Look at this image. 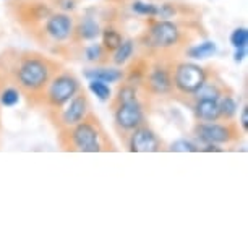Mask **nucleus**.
I'll return each mask as SVG.
<instances>
[{"label":"nucleus","instance_id":"1","mask_svg":"<svg viewBox=\"0 0 248 248\" xmlns=\"http://www.w3.org/2000/svg\"><path fill=\"white\" fill-rule=\"evenodd\" d=\"M16 79L23 90L30 93L41 91L50 81V65L46 59L26 57L18 65Z\"/></svg>","mask_w":248,"mask_h":248},{"label":"nucleus","instance_id":"2","mask_svg":"<svg viewBox=\"0 0 248 248\" xmlns=\"http://www.w3.org/2000/svg\"><path fill=\"white\" fill-rule=\"evenodd\" d=\"M70 140H72V146L77 151L81 153H97L101 151V133L97 125L88 119L81 120L79 124L73 125Z\"/></svg>","mask_w":248,"mask_h":248},{"label":"nucleus","instance_id":"3","mask_svg":"<svg viewBox=\"0 0 248 248\" xmlns=\"http://www.w3.org/2000/svg\"><path fill=\"white\" fill-rule=\"evenodd\" d=\"M172 83L184 94H195L206 83V72L196 63H180L175 67Z\"/></svg>","mask_w":248,"mask_h":248},{"label":"nucleus","instance_id":"4","mask_svg":"<svg viewBox=\"0 0 248 248\" xmlns=\"http://www.w3.org/2000/svg\"><path fill=\"white\" fill-rule=\"evenodd\" d=\"M79 91V81L72 73H62L55 77L49 85L47 102L52 107H62Z\"/></svg>","mask_w":248,"mask_h":248},{"label":"nucleus","instance_id":"5","mask_svg":"<svg viewBox=\"0 0 248 248\" xmlns=\"http://www.w3.org/2000/svg\"><path fill=\"white\" fill-rule=\"evenodd\" d=\"M180 41V30L179 26L167 20L154 21L148 31V44L151 47L167 49L174 47Z\"/></svg>","mask_w":248,"mask_h":248},{"label":"nucleus","instance_id":"6","mask_svg":"<svg viewBox=\"0 0 248 248\" xmlns=\"http://www.w3.org/2000/svg\"><path fill=\"white\" fill-rule=\"evenodd\" d=\"M195 133L204 144H224L235 138V132L232 130L231 124L221 125L213 122H203L195 127Z\"/></svg>","mask_w":248,"mask_h":248},{"label":"nucleus","instance_id":"7","mask_svg":"<svg viewBox=\"0 0 248 248\" xmlns=\"http://www.w3.org/2000/svg\"><path fill=\"white\" fill-rule=\"evenodd\" d=\"M143 107L138 99L117 102L115 106V122L124 130H135L143 124Z\"/></svg>","mask_w":248,"mask_h":248},{"label":"nucleus","instance_id":"8","mask_svg":"<svg viewBox=\"0 0 248 248\" xmlns=\"http://www.w3.org/2000/svg\"><path fill=\"white\" fill-rule=\"evenodd\" d=\"M67 104L68 106L62 112V124L63 127L72 128L73 125L86 119L88 112H90V102H88V97L83 93H77Z\"/></svg>","mask_w":248,"mask_h":248},{"label":"nucleus","instance_id":"9","mask_svg":"<svg viewBox=\"0 0 248 248\" xmlns=\"http://www.w3.org/2000/svg\"><path fill=\"white\" fill-rule=\"evenodd\" d=\"M128 146L132 153H156L161 149V141L151 128L140 125L133 130Z\"/></svg>","mask_w":248,"mask_h":248},{"label":"nucleus","instance_id":"10","mask_svg":"<svg viewBox=\"0 0 248 248\" xmlns=\"http://www.w3.org/2000/svg\"><path fill=\"white\" fill-rule=\"evenodd\" d=\"M46 32L52 37L54 41H65L68 39L73 32V21L72 18L65 13H54L49 15L46 21Z\"/></svg>","mask_w":248,"mask_h":248},{"label":"nucleus","instance_id":"11","mask_svg":"<svg viewBox=\"0 0 248 248\" xmlns=\"http://www.w3.org/2000/svg\"><path fill=\"white\" fill-rule=\"evenodd\" d=\"M148 88L154 94H167L172 88L170 73L164 67H154L148 73Z\"/></svg>","mask_w":248,"mask_h":248},{"label":"nucleus","instance_id":"12","mask_svg":"<svg viewBox=\"0 0 248 248\" xmlns=\"http://www.w3.org/2000/svg\"><path fill=\"white\" fill-rule=\"evenodd\" d=\"M195 115L203 122H216L221 119L219 114V104L216 99H206L198 97L195 104Z\"/></svg>","mask_w":248,"mask_h":248},{"label":"nucleus","instance_id":"13","mask_svg":"<svg viewBox=\"0 0 248 248\" xmlns=\"http://www.w3.org/2000/svg\"><path fill=\"white\" fill-rule=\"evenodd\" d=\"M85 77L88 79H99V81H104V83H117L124 78V73H122V70H117V68L99 67V68L86 70Z\"/></svg>","mask_w":248,"mask_h":248},{"label":"nucleus","instance_id":"14","mask_svg":"<svg viewBox=\"0 0 248 248\" xmlns=\"http://www.w3.org/2000/svg\"><path fill=\"white\" fill-rule=\"evenodd\" d=\"M217 52V46L214 41H204L201 44H196L193 47H190L186 50V55L190 59H195V60H203V59H208V57H213L214 54Z\"/></svg>","mask_w":248,"mask_h":248},{"label":"nucleus","instance_id":"15","mask_svg":"<svg viewBox=\"0 0 248 248\" xmlns=\"http://www.w3.org/2000/svg\"><path fill=\"white\" fill-rule=\"evenodd\" d=\"M101 34V28L96 21L93 20H85L77 26V36L83 41H93Z\"/></svg>","mask_w":248,"mask_h":248},{"label":"nucleus","instance_id":"16","mask_svg":"<svg viewBox=\"0 0 248 248\" xmlns=\"http://www.w3.org/2000/svg\"><path fill=\"white\" fill-rule=\"evenodd\" d=\"M122 34L114 28H106L102 31V47H104L107 52H114V50L122 44Z\"/></svg>","mask_w":248,"mask_h":248},{"label":"nucleus","instance_id":"17","mask_svg":"<svg viewBox=\"0 0 248 248\" xmlns=\"http://www.w3.org/2000/svg\"><path fill=\"white\" fill-rule=\"evenodd\" d=\"M135 50V44L132 39L122 41V44L114 50V63L117 65H124L128 62V59L133 55Z\"/></svg>","mask_w":248,"mask_h":248},{"label":"nucleus","instance_id":"18","mask_svg":"<svg viewBox=\"0 0 248 248\" xmlns=\"http://www.w3.org/2000/svg\"><path fill=\"white\" fill-rule=\"evenodd\" d=\"M217 104H219V114H221V117H224L226 120H231L235 117L238 109L235 99H232L231 96H222L219 97Z\"/></svg>","mask_w":248,"mask_h":248},{"label":"nucleus","instance_id":"19","mask_svg":"<svg viewBox=\"0 0 248 248\" xmlns=\"http://www.w3.org/2000/svg\"><path fill=\"white\" fill-rule=\"evenodd\" d=\"M88 88H90V91L99 101H109L110 96H112V91H110L109 85L104 81H99V79H90V85H88Z\"/></svg>","mask_w":248,"mask_h":248},{"label":"nucleus","instance_id":"20","mask_svg":"<svg viewBox=\"0 0 248 248\" xmlns=\"http://www.w3.org/2000/svg\"><path fill=\"white\" fill-rule=\"evenodd\" d=\"M133 12L138 13V15H143V16H157V12H159V5L156 3H149V2H141V0H135L133 2Z\"/></svg>","mask_w":248,"mask_h":248},{"label":"nucleus","instance_id":"21","mask_svg":"<svg viewBox=\"0 0 248 248\" xmlns=\"http://www.w3.org/2000/svg\"><path fill=\"white\" fill-rule=\"evenodd\" d=\"M18 101H20V91L15 90V88H7V90H3L2 94H0V104L5 107L16 106Z\"/></svg>","mask_w":248,"mask_h":248},{"label":"nucleus","instance_id":"22","mask_svg":"<svg viewBox=\"0 0 248 248\" xmlns=\"http://www.w3.org/2000/svg\"><path fill=\"white\" fill-rule=\"evenodd\" d=\"M231 44L235 49L247 47V44H248V31H247V28H237V30L232 31Z\"/></svg>","mask_w":248,"mask_h":248},{"label":"nucleus","instance_id":"23","mask_svg":"<svg viewBox=\"0 0 248 248\" xmlns=\"http://www.w3.org/2000/svg\"><path fill=\"white\" fill-rule=\"evenodd\" d=\"M169 149L174 153H196V151H200V148L196 146L195 143L188 141V140H177V141H174L170 144Z\"/></svg>","mask_w":248,"mask_h":248},{"label":"nucleus","instance_id":"24","mask_svg":"<svg viewBox=\"0 0 248 248\" xmlns=\"http://www.w3.org/2000/svg\"><path fill=\"white\" fill-rule=\"evenodd\" d=\"M132 99H138V97H137V90H135L133 86H124L119 91L117 102H125V101H132Z\"/></svg>","mask_w":248,"mask_h":248},{"label":"nucleus","instance_id":"25","mask_svg":"<svg viewBox=\"0 0 248 248\" xmlns=\"http://www.w3.org/2000/svg\"><path fill=\"white\" fill-rule=\"evenodd\" d=\"M85 54L90 62H97V60H101V57H102V46H99V44L88 46Z\"/></svg>","mask_w":248,"mask_h":248},{"label":"nucleus","instance_id":"26","mask_svg":"<svg viewBox=\"0 0 248 248\" xmlns=\"http://www.w3.org/2000/svg\"><path fill=\"white\" fill-rule=\"evenodd\" d=\"M240 125H242L243 132H247V130H248V107H247V106L242 109V115H240Z\"/></svg>","mask_w":248,"mask_h":248},{"label":"nucleus","instance_id":"27","mask_svg":"<svg viewBox=\"0 0 248 248\" xmlns=\"http://www.w3.org/2000/svg\"><path fill=\"white\" fill-rule=\"evenodd\" d=\"M233 57H235V62H242V60L247 57V47L235 49V54H233Z\"/></svg>","mask_w":248,"mask_h":248},{"label":"nucleus","instance_id":"28","mask_svg":"<svg viewBox=\"0 0 248 248\" xmlns=\"http://www.w3.org/2000/svg\"><path fill=\"white\" fill-rule=\"evenodd\" d=\"M203 151H222L221 148H217V144H206Z\"/></svg>","mask_w":248,"mask_h":248}]
</instances>
